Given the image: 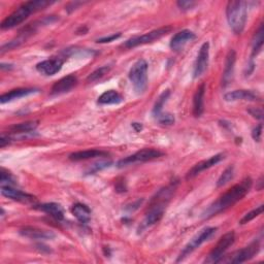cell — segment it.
Returning a JSON list of instances; mask_svg holds the SVG:
<instances>
[{"label":"cell","mask_w":264,"mask_h":264,"mask_svg":"<svg viewBox=\"0 0 264 264\" xmlns=\"http://www.w3.org/2000/svg\"><path fill=\"white\" fill-rule=\"evenodd\" d=\"M236 62V53L234 50H230L226 56L223 76H222V86L227 87L233 79L234 67Z\"/></svg>","instance_id":"ac0fdd59"},{"label":"cell","mask_w":264,"mask_h":264,"mask_svg":"<svg viewBox=\"0 0 264 264\" xmlns=\"http://www.w3.org/2000/svg\"><path fill=\"white\" fill-rule=\"evenodd\" d=\"M235 240V234L233 231H230L226 234H224L219 241L217 242V245L215 246V248L212 250V252L210 253V255L208 256V258L206 259V263H219L222 261L223 255L225 254V252L233 245Z\"/></svg>","instance_id":"ba28073f"},{"label":"cell","mask_w":264,"mask_h":264,"mask_svg":"<svg viewBox=\"0 0 264 264\" xmlns=\"http://www.w3.org/2000/svg\"><path fill=\"white\" fill-rule=\"evenodd\" d=\"M251 178H246L239 184L234 185L223 195H221L210 208L204 213V218L209 219L221 212L226 211L227 209L234 206L236 202L241 200L250 191L252 187Z\"/></svg>","instance_id":"6da1fadb"},{"label":"cell","mask_w":264,"mask_h":264,"mask_svg":"<svg viewBox=\"0 0 264 264\" xmlns=\"http://www.w3.org/2000/svg\"><path fill=\"white\" fill-rule=\"evenodd\" d=\"M216 232H217V228L216 227H206L202 230H200L185 246V248L183 249V251L179 255V257L177 259V262H181L182 260H184L187 256H189L192 252H194L197 248H199L204 242H206L210 238H212L215 235Z\"/></svg>","instance_id":"8992f818"},{"label":"cell","mask_w":264,"mask_h":264,"mask_svg":"<svg viewBox=\"0 0 264 264\" xmlns=\"http://www.w3.org/2000/svg\"><path fill=\"white\" fill-rule=\"evenodd\" d=\"M124 100V97L115 90H109L103 93L99 97L97 103L103 106L107 105H119Z\"/></svg>","instance_id":"d4e9b609"},{"label":"cell","mask_w":264,"mask_h":264,"mask_svg":"<svg viewBox=\"0 0 264 264\" xmlns=\"http://www.w3.org/2000/svg\"><path fill=\"white\" fill-rule=\"evenodd\" d=\"M111 164V162H99V163H95L93 166H92V169L90 170L89 173H94V172H97L98 170H101L106 167H109Z\"/></svg>","instance_id":"8d00e7d4"},{"label":"cell","mask_w":264,"mask_h":264,"mask_svg":"<svg viewBox=\"0 0 264 264\" xmlns=\"http://www.w3.org/2000/svg\"><path fill=\"white\" fill-rule=\"evenodd\" d=\"M174 190H175V186L171 184V185L161 189L155 195V197H153V199L149 206V209L146 213L145 220L141 224L143 228L150 227V226L158 223L161 220V218L163 217L164 211L166 209V206L169 202L170 198L172 197Z\"/></svg>","instance_id":"7a4b0ae2"},{"label":"cell","mask_w":264,"mask_h":264,"mask_svg":"<svg viewBox=\"0 0 264 264\" xmlns=\"http://www.w3.org/2000/svg\"><path fill=\"white\" fill-rule=\"evenodd\" d=\"M247 6L246 2H229L226 7V18L235 34H240L245 29L248 15Z\"/></svg>","instance_id":"277c9868"},{"label":"cell","mask_w":264,"mask_h":264,"mask_svg":"<svg viewBox=\"0 0 264 264\" xmlns=\"http://www.w3.org/2000/svg\"><path fill=\"white\" fill-rule=\"evenodd\" d=\"M128 77L133 85L134 90L143 94L148 87V63L144 59L137 60L129 70Z\"/></svg>","instance_id":"5b68a950"},{"label":"cell","mask_w":264,"mask_h":264,"mask_svg":"<svg viewBox=\"0 0 264 264\" xmlns=\"http://www.w3.org/2000/svg\"><path fill=\"white\" fill-rule=\"evenodd\" d=\"M120 36H121V33H117V34H113V35H110V36H107V37L99 38L96 42L98 44H107V43H111V42H114V40L118 39Z\"/></svg>","instance_id":"74e56055"},{"label":"cell","mask_w":264,"mask_h":264,"mask_svg":"<svg viewBox=\"0 0 264 264\" xmlns=\"http://www.w3.org/2000/svg\"><path fill=\"white\" fill-rule=\"evenodd\" d=\"M19 232L24 237H27L30 239L46 240V239H53L55 237L54 232L46 229H40L37 227H32V226H26L20 229Z\"/></svg>","instance_id":"e0dca14e"},{"label":"cell","mask_w":264,"mask_h":264,"mask_svg":"<svg viewBox=\"0 0 264 264\" xmlns=\"http://www.w3.org/2000/svg\"><path fill=\"white\" fill-rule=\"evenodd\" d=\"M262 213H263V205L259 206L258 208L254 209V210H253V211H251L250 213L246 214V215H245V216L241 218V220L239 221V224H240V225L247 224V223L251 222L252 220H254L256 217L260 216Z\"/></svg>","instance_id":"4dcf8cb0"},{"label":"cell","mask_w":264,"mask_h":264,"mask_svg":"<svg viewBox=\"0 0 264 264\" xmlns=\"http://www.w3.org/2000/svg\"><path fill=\"white\" fill-rule=\"evenodd\" d=\"M223 159H224V155H223V154H217V155L212 156L211 158H209V159H207V160H202V161L198 162L197 164H195V165L188 171V173H187V175H186L187 180L196 177V175L199 174L201 171L207 170V169L213 167L214 165L218 164V163H219L221 160H223Z\"/></svg>","instance_id":"5bb4252c"},{"label":"cell","mask_w":264,"mask_h":264,"mask_svg":"<svg viewBox=\"0 0 264 264\" xmlns=\"http://www.w3.org/2000/svg\"><path fill=\"white\" fill-rule=\"evenodd\" d=\"M34 209L50 215L51 217H53L54 219H56L58 221H61L64 218L63 210H62L61 206L58 205V204H55V202L43 204V205H39V206H35Z\"/></svg>","instance_id":"603a6c76"},{"label":"cell","mask_w":264,"mask_h":264,"mask_svg":"<svg viewBox=\"0 0 264 264\" xmlns=\"http://www.w3.org/2000/svg\"><path fill=\"white\" fill-rule=\"evenodd\" d=\"M263 34H264L263 25L261 24L259 29H258V31L255 33L254 38H253V43H252V57L257 56L261 52L262 47H263V40H264Z\"/></svg>","instance_id":"4316f807"},{"label":"cell","mask_w":264,"mask_h":264,"mask_svg":"<svg viewBox=\"0 0 264 264\" xmlns=\"http://www.w3.org/2000/svg\"><path fill=\"white\" fill-rule=\"evenodd\" d=\"M38 90L35 89V88H19V89H15V90H12L8 93L3 94L2 96H0V103L5 105L7 103H11L13 100L20 99L22 97L34 94Z\"/></svg>","instance_id":"ffe728a7"},{"label":"cell","mask_w":264,"mask_h":264,"mask_svg":"<svg viewBox=\"0 0 264 264\" xmlns=\"http://www.w3.org/2000/svg\"><path fill=\"white\" fill-rule=\"evenodd\" d=\"M71 213L80 223H88L91 219V210L83 204H75L71 208Z\"/></svg>","instance_id":"cb8c5ba5"},{"label":"cell","mask_w":264,"mask_h":264,"mask_svg":"<svg viewBox=\"0 0 264 264\" xmlns=\"http://www.w3.org/2000/svg\"><path fill=\"white\" fill-rule=\"evenodd\" d=\"M205 94H206V84L202 83L198 88L193 97V115L200 117L205 110Z\"/></svg>","instance_id":"44dd1931"},{"label":"cell","mask_w":264,"mask_h":264,"mask_svg":"<svg viewBox=\"0 0 264 264\" xmlns=\"http://www.w3.org/2000/svg\"><path fill=\"white\" fill-rule=\"evenodd\" d=\"M209 57H210V44L207 42L200 47V50L198 52L197 58L194 63L193 74L195 78L202 75L204 72L207 70L209 65Z\"/></svg>","instance_id":"8fae6325"},{"label":"cell","mask_w":264,"mask_h":264,"mask_svg":"<svg viewBox=\"0 0 264 264\" xmlns=\"http://www.w3.org/2000/svg\"><path fill=\"white\" fill-rule=\"evenodd\" d=\"M76 84H77L76 76L73 74H69L67 76L60 78L59 80H57L54 84V86L52 87L51 93H52V95H59V94L66 93V92L70 91L72 88H74L76 86Z\"/></svg>","instance_id":"2e32d148"},{"label":"cell","mask_w":264,"mask_h":264,"mask_svg":"<svg viewBox=\"0 0 264 264\" xmlns=\"http://www.w3.org/2000/svg\"><path fill=\"white\" fill-rule=\"evenodd\" d=\"M37 126H38L37 121H29V122L13 125L9 128V130L13 134H24V133L33 132L37 128Z\"/></svg>","instance_id":"484cf974"},{"label":"cell","mask_w":264,"mask_h":264,"mask_svg":"<svg viewBox=\"0 0 264 264\" xmlns=\"http://www.w3.org/2000/svg\"><path fill=\"white\" fill-rule=\"evenodd\" d=\"M261 136H262V124H259L258 126H256L253 131H252V137L254 138V140L256 141H260L261 140Z\"/></svg>","instance_id":"e575fe53"},{"label":"cell","mask_w":264,"mask_h":264,"mask_svg":"<svg viewBox=\"0 0 264 264\" xmlns=\"http://www.w3.org/2000/svg\"><path fill=\"white\" fill-rule=\"evenodd\" d=\"M108 155H109V153L106 151L92 149V150H86V151H79V152L72 153L69 155V160L83 161V160H88V159L97 158V157H106Z\"/></svg>","instance_id":"7402d4cb"},{"label":"cell","mask_w":264,"mask_h":264,"mask_svg":"<svg viewBox=\"0 0 264 264\" xmlns=\"http://www.w3.org/2000/svg\"><path fill=\"white\" fill-rule=\"evenodd\" d=\"M63 64H64V60L62 58L54 57V58L39 62L36 65V69L42 74L54 75L61 70Z\"/></svg>","instance_id":"4fadbf2b"},{"label":"cell","mask_w":264,"mask_h":264,"mask_svg":"<svg viewBox=\"0 0 264 264\" xmlns=\"http://www.w3.org/2000/svg\"><path fill=\"white\" fill-rule=\"evenodd\" d=\"M0 183H2V187L4 186H14L16 183L12 177V174L9 172H6L4 169L0 173Z\"/></svg>","instance_id":"1f68e13d"},{"label":"cell","mask_w":264,"mask_h":264,"mask_svg":"<svg viewBox=\"0 0 264 264\" xmlns=\"http://www.w3.org/2000/svg\"><path fill=\"white\" fill-rule=\"evenodd\" d=\"M248 112H249V114H250L252 117H254V118H256V119H258V120H262V119H263V112H262L261 109L252 108V109H249Z\"/></svg>","instance_id":"d590c367"},{"label":"cell","mask_w":264,"mask_h":264,"mask_svg":"<svg viewBox=\"0 0 264 264\" xmlns=\"http://www.w3.org/2000/svg\"><path fill=\"white\" fill-rule=\"evenodd\" d=\"M233 175H234V167H233V166L227 167V168L222 172V174L220 175V178H219L218 183H217V186H218V187H223V186H225L226 184H228V183L233 179Z\"/></svg>","instance_id":"f1b7e54d"},{"label":"cell","mask_w":264,"mask_h":264,"mask_svg":"<svg viewBox=\"0 0 264 264\" xmlns=\"http://www.w3.org/2000/svg\"><path fill=\"white\" fill-rule=\"evenodd\" d=\"M169 95H170V91H169V90H165V91L159 96V98L157 99V101H156V104H155V106H154V108H153V112H152V113H153V116H154L155 118H157L160 114H162L163 107H164L165 103L167 101Z\"/></svg>","instance_id":"83f0119b"},{"label":"cell","mask_w":264,"mask_h":264,"mask_svg":"<svg viewBox=\"0 0 264 264\" xmlns=\"http://www.w3.org/2000/svg\"><path fill=\"white\" fill-rule=\"evenodd\" d=\"M195 37H196L195 33L192 32L191 30H187V29L182 30L178 33H175L172 36V38L170 40V44H169V47L174 52H180L185 48V46L189 42L193 40Z\"/></svg>","instance_id":"7c38bea8"},{"label":"cell","mask_w":264,"mask_h":264,"mask_svg":"<svg viewBox=\"0 0 264 264\" xmlns=\"http://www.w3.org/2000/svg\"><path fill=\"white\" fill-rule=\"evenodd\" d=\"M110 69H111L110 66H103L100 68H97L95 71H93L91 74H89V76L87 77V82L93 83L103 78L110 71Z\"/></svg>","instance_id":"f546056e"},{"label":"cell","mask_w":264,"mask_h":264,"mask_svg":"<svg viewBox=\"0 0 264 264\" xmlns=\"http://www.w3.org/2000/svg\"><path fill=\"white\" fill-rule=\"evenodd\" d=\"M226 101H238V100H248V101H257L260 100V95L252 90H234L228 92L224 95Z\"/></svg>","instance_id":"d6986e66"},{"label":"cell","mask_w":264,"mask_h":264,"mask_svg":"<svg viewBox=\"0 0 264 264\" xmlns=\"http://www.w3.org/2000/svg\"><path fill=\"white\" fill-rule=\"evenodd\" d=\"M156 119L162 125H172L174 123V117L170 114H163L162 113Z\"/></svg>","instance_id":"836d02e7"},{"label":"cell","mask_w":264,"mask_h":264,"mask_svg":"<svg viewBox=\"0 0 264 264\" xmlns=\"http://www.w3.org/2000/svg\"><path fill=\"white\" fill-rule=\"evenodd\" d=\"M197 4L195 2H192V0H180V2L177 3V6L181 11H190Z\"/></svg>","instance_id":"d6a6232c"},{"label":"cell","mask_w":264,"mask_h":264,"mask_svg":"<svg viewBox=\"0 0 264 264\" xmlns=\"http://www.w3.org/2000/svg\"><path fill=\"white\" fill-rule=\"evenodd\" d=\"M2 194L4 196H6L7 198H10V199L15 200V201L23 202V204H31V202H34L36 200V198L33 195L28 194L26 192H23L21 190L15 189L13 186L2 187Z\"/></svg>","instance_id":"9a60e30c"},{"label":"cell","mask_w":264,"mask_h":264,"mask_svg":"<svg viewBox=\"0 0 264 264\" xmlns=\"http://www.w3.org/2000/svg\"><path fill=\"white\" fill-rule=\"evenodd\" d=\"M172 30L171 26H165L162 28H158L155 30H152L148 33H145L143 35L139 36H134L129 38L128 40H126L123 44V47L127 48V49H131V48H135L138 46H143L146 44H150L153 43L155 40L160 39L161 37H163L164 35H166L167 33H169Z\"/></svg>","instance_id":"52a82bcc"},{"label":"cell","mask_w":264,"mask_h":264,"mask_svg":"<svg viewBox=\"0 0 264 264\" xmlns=\"http://www.w3.org/2000/svg\"><path fill=\"white\" fill-rule=\"evenodd\" d=\"M260 250V245L258 241H253L251 242L248 247L236 251L235 253H233L230 258L227 260V262L229 263H242L246 262L250 259H252Z\"/></svg>","instance_id":"30bf717a"},{"label":"cell","mask_w":264,"mask_h":264,"mask_svg":"<svg viewBox=\"0 0 264 264\" xmlns=\"http://www.w3.org/2000/svg\"><path fill=\"white\" fill-rule=\"evenodd\" d=\"M132 126L135 128V131H136V132H139V131L141 130V128H143L139 123H133Z\"/></svg>","instance_id":"f35d334b"},{"label":"cell","mask_w":264,"mask_h":264,"mask_svg":"<svg viewBox=\"0 0 264 264\" xmlns=\"http://www.w3.org/2000/svg\"><path fill=\"white\" fill-rule=\"evenodd\" d=\"M53 3L45 2V0H36V2H27L19 7L15 12H13L9 17H7L3 22L0 27L3 30L13 29L20 24H22L31 14L39 12L47 7L51 6Z\"/></svg>","instance_id":"3957f363"},{"label":"cell","mask_w":264,"mask_h":264,"mask_svg":"<svg viewBox=\"0 0 264 264\" xmlns=\"http://www.w3.org/2000/svg\"><path fill=\"white\" fill-rule=\"evenodd\" d=\"M163 155V153L159 150L156 149H143L136 153H134L133 155H130L124 159H121L118 162V167L122 168V167H126L128 165L134 164V163H138V162H147V161H151V160H155L159 157H161Z\"/></svg>","instance_id":"9c48e42d"}]
</instances>
